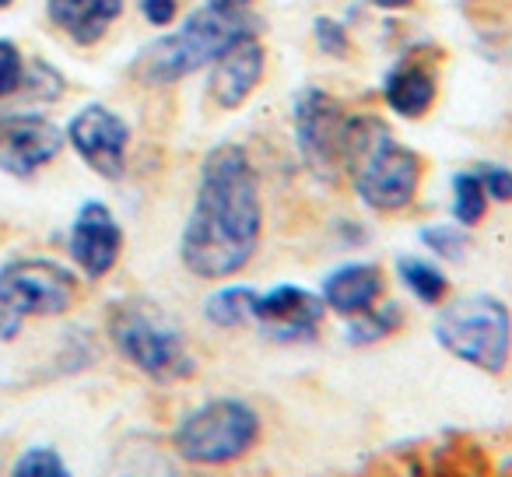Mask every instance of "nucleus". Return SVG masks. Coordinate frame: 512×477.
Masks as SVG:
<instances>
[{
	"mask_svg": "<svg viewBox=\"0 0 512 477\" xmlns=\"http://www.w3.org/2000/svg\"><path fill=\"white\" fill-rule=\"evenodd\" d=\"M264 235L260 172L242 144L221 141L204 155L197 193L179 235V260L200 281H228L246 271Z\"/></svg>",
	"mask_w": 512,
	"mask_h": 477,
	"instance_id": "1",
	"label": "nucleus"
},
{
	"mask_svg": "<svg viewBox=\"0 0 512 477\" xmlns=\"http://www.w3.org/2000/svg\"><path fill=\"white\" fill-rule=\"evenodd\" d=\"M246 36H260V22L249 11H214L197 8L165 36L148 43L130 60V78L144 88H169L207 71L228 46Z\"/></svg>",
	"mask_w": 512,
	"mask_h": 477,
	"instance_id": "2",
	"label": "nucleus"
},
{
	"mask_svg": "<svg viewBox=\"0 0 512 477\" xmlns=\"http://www.w3.org/2000/svg\"><path fill=\"white\" fill-rule=\"evenodd\" d=\"M344 176L351 179V190L369 211L400 214L418 200L425 162L418 151L397 141L379 116L351 113Z\"/></svg>",
	"mask_w": 512,
	"mask_h": 477,
	"instance_id": "3",
	"label": "nucleus"
},
{
	"mask_svg": "<svg viewBox=\"0 0 512 477\" xmlns=\"http://www.w3.org/2000/svg\"><path fill=\"white\" fill-rule=\"evenodd\" d=\"M106 334L116 355L151 383L169 386L197 376V358L183 327L158 302L141 295L116 299L106 313Z\"/></svg>",
	"mask_w": 512,
	"mask_h": 477,
	"instance_id": "4",
	"label": "nucleus"
},
{
	"mask_svg": "<svg viewBox=\"0 0 512 477\" xmlns=\"http://www.w3.org/2000/svg\"><path fill=\"white\" fill-rule=\"evenodd\" d=\"M432 337L446 355L484 376H502L512 362V313L498 295L474 292L442 302Z\"/></svg>",
	"mask_w": 512,
	"mask_h": 477,
	"instance_id": "5",
	"label": "nucleus"
},
{
	"mask_svg": "<svg viewBox=\"0 0 512 477\" xmlns=\"http://www.w3.org/2000/svg\"><path fill=\"white\" fill-rule=\"evenodd\" d=\"M81 278L50 257H11L0 264V344H15L29 320H60L78 306Z\"/></svg>",
	"mask_w": 512,
	"mask_h": 477,
	"instance_id": "6",
	"label": "nucleus"
},
{
	"mask_svg": "<svg viewBox=\"0 0 512 477\" xmlns=\"http://www.w3.org/2000/svg\"><path fill=\"white\" fill-rule=\"evenodd\" d=\"M264 421L253 404L239 397H214L197 404L176 421L169 442L172 453L193 467H228L253 453Z\"/></svg>",
	"mask_w": 512,
	"mask_h": 477,
	"instance_id": "7",
	"label": "nucleus"
},
{
	"mask_svg": "<svg viewBox=\"0 0 512 477\" xmlns=\"http://www.w3.org/2000/svg\"><path fill=\"white\" fill-rule=\"evenodd\" d=\"M351 113L327 88H302L292 99V134L299 158L320 183H337L344 176Z\"/></svg>",
	"mask_w": 512,
	"mask_h": 477,
	"instance_id": "8",
	"label": "nucleus"
},
{
	"mask_svg": "<svg viewBox=\"0 0 512 477\" xmlns=\"http://www.w3.org/2000/svg\"><path fill=\"white\" fill-rule=\"evenodd\" d=\"M64 137H67V148L99 179L120 183L127 176L134 130H130V123L113 106H106V102H85L64 123Z\"/></svg>",
	"mask_w": 512,
	"mask_h": 477,
	"instance_id": "9",
	"label": "nucleus"
},
{
	"mask_svg": "<svg viewBox=\"0 0 512 477\" xmlns=\"http://www.w3.org/2000/svg\"><path fill=\"white\" fill-rule=\"evenodd\" d=\"M67 148L64 127L43 109H4L0 113V172L29 183L50 169Z\"/></svg>",
	"mask_w": 512,
	"mask_h": 477,
	"instance_id": "10",
	"label": "nucleus"
},
{
	"mask_svg": "<svg viewBox=\"0 0 512 477\" xmlns=\"http://www.w3.org/2000/svg\"><path fill=\"white\" fill-rule=\"evenodd\" d=\"M123 243H127V235L106 200L92 197L74 211L71 228H67V257H71L78 278L92 281V285L106 281L120 264Z\"/></svg>",
	"mask_w": 512,
	"mask_h": 477,
	"instance_id": "11",
	"label": "nucleus"
},
{
	"mask_svg": "<svg viewBox=\"0 0 512 477\" xmlns=\"http://www.w3.org/2000/svg\"><path fill=\"white\" fill-rule=\"evenodd\" d=\"M327 320L320 292H309L302 285H274L267 292H256L253 323L260 334L278 344H302L313 341Z\"/></svg>",
	"mask_w": 512,
	"mask_h": 477,
	"instance_id": "12",
	"label": "nucleus"
},
{
	"mask_svg": "<svg viewBox=\"0 0 512 477\" xmlns=\"http://www.w3.org/2000/svg\"><path fill=\"white\" fill-rule=\"evenodd\" d=\"M267 74V50L260 36H246L235 46H228L211 67H207V99L218 109L232 113L242 109L253 92L264 85Z\"/></svg>",
	"mask_w": 512,
	"mask_h": 477,
	"instance_id": "13",
	"label": "nucleus"
},
{
	"mask_svg": "<svg viewBox=\"0 0 512 477\" xmlns=\"http://www.w3.org/2000/svg\"><path fill=\"white\" fill-rule=\"evenodd\" d=\"M127 11V0H43V15L53 32L78 50H92L113 32Z\"/></svg>",
	"mask_w": 512,
	"mask_h": 477,
	"instance_id": "14",
	"label": "nucleus"
},
{
	"mask_svg": "<svg viewBox=\"0 0 512 477\" xmlns=\"http://www.w3.org/2000/svg\"><path fill=\"white\" fill-rule=\"evenodd\" d=\"M383 295H386L383 271L376 264H365V260H348V264L334 267L320 285V299L327 306V313H337L344 320H351V316L383 302Z\"/></svg>",
	"mask_w": 512,
	"mask_h": 477,
	"instance_id": "15",
	"label": "nucleus"
},
{
	"mask_svg": "<svg viewBox=\"0 0 512 477\" xmlns=\"http://www.w3.org/2000/svg\"><path fill=\"white\" fill-rule=\"evenodd\" d=\"M435 99H439V78H435V71L421 57L397 60L386 71L383 102L400 120H421L425 113H432Z\"/></svg>",
	"mask_w": 512,
	"mask_h": 477,
	"instance_id": "16",
	"label": "nucleus"
},
{
	"mask_svg": "<svg viewBox=\"0 0 512 477\" xmlns=\"http://www.w3.org/2000/svg\"><path fill=\"white\" fill-rule=\"evenodd\" d=\"M407 316H404V306L400 302H376L372 309H365V313L351 316L348 327H344V341L351 344V348H372V344H383L386 337H393L397 330H404Z\"/></svg>",
	"mask_w": 512,
	"mask_h": 477,
	"instance_id": "17",
	"label": "nucleus"
},
{
	"mask_svg": "<svg viewBox=\"0 0 512 477\" xmlns=\"http://www.w3.org/2000/svg\"><path fill=\"white\" fill-rule=\"evenodd\" d=\"M102 477H176V470L155 442L127 439L106 463Z\"/></svg>",
	"mask_w": 512,
	"mask_h": 477,
	"instance_id": "18",
	"label": "nucleus"
},
{
	"mask_svg": "<svg viewBox=\"0 0 512 477\" xmlns=\"http://www.w3.org/2000/svg\"><path fill=\"white\" fill-rule=\"evenodd\" d=\"M397 278L407 288V295L421 306H442L449 299V278L435 260L397 257Z\"/></svg>",
	"mask_w": 512,
	"mask_h": 477,
	"instance_id": "19",
	"label": "nucleus"
},
{
	"mask_svg": "<svg viewBox=\"0 0 512 477\" xmlns=\"http://www.w3.org/2000/svg\"><path fill=\"white\" fill-rule=\"evenodd\" d=\"M253 302H256L253 285H218L204 299V320L214 323L218 330L246 327V323H253Z\"/></svg>",
	"mask_w": 512,
	"mask_h": 477,
	"instance_id": "20",
	"label": "nucleus"
},
{
	"mask_svg": "<svg viewBox=\"0 0 512 477\" xmlns=\"http://www.w3.org/2000/svg\"><path fill=\"white\" fill-rule=\"evenodd\" d=\"M449 190H453V200H449V214H453L456 225L463 228H477L484 221V214H488V193H484L481 186V176H477L474 169H463L453 176V183H449Z\"/></svg>",
	"mask_w": 512,
	"mask_h": 477,
	"instance_id": "21",
	"label": "nucleus"
},
{
	"mask_svg": "<svg viewBox=\"0 0 512 477\" xmlns=\"http://www.w3.org/2000/svg\"><path fill=\"white\" fill-rule=\"evenodd\" d=\"M67 95V78L57 64L43 57H32L29 67H25V85H22V95L18 99L25 106H53Z\"/></svg>",
	"mask_w": 512,
	"mask_h": 477,
	"instance_id": "22",
	"label": "nucleus"
},
{
	"mask_svg": "<svg viewBox=\"0 0 512 477\" xmlns=\"http://www.w3.org/2000/svg\"><path fill=\"white\" fill-rule=\"evenodd\" d=\"M418 239L435 260H446V264H460L470 253V235L456 221H435V225H421Z\"/></svg>",
	"mask_w": 512,
	"mask_h": 477,
	"instance_id": "23",
	"label": "nucleus"
},
{
	"mask_svg": "<svg viewBox=\"0 0 512 477\" xmlns=\"http://www.w3.org/2000/svg\"><path fill=\"white\" fill-rule=\"evenodd\" d=\"M8 477H71V467L53 446H29L15 456Z\"/></svg>",
	"mask_w": 512,
	"mask_h": 477,
	"instance_id": "24",
	"label": "nucleus"
},
{
	"mask_svg": "<svg viewBox=\"0 0 512 477\" xmlns=\"http://www.w3.org/2000/svg\"><path fill=\"white\" fill-rule=\"evenodd\" d=\"M25 67H29V57H25L22 46L11 36H0V102H11L22 95Z\"/></svg>",
	"mask_w": 512,
	"mask_h": 477,
	"instance_id": "25",
	"label": "nucleus"
},
{
	"mask_svg": "<svg viewBox=\"0 0 512 477\" xmlns=\"http://www.w3.org/2000/svg\"><path fill=\"white\" fill-rule=\"evenodd\" d=\"M313 39H316V50L330 60H348L351 57V36H348V25L337 22L330 15H320L313 22Z\"/></svg>",
	"mask_w": 512,
	"mask_h": 477,
	"instance_id": "26",
	"label": "nucleus"
},
{
	"mask_svg": "<svg viewBox=\"0 0 512 477\" xmlns=\"http://www.w3.org/2000/svg\"><path fill=\"white\" fill-rule=\"evenodd\" d=\"M477 176H481V186L488 193V200L495 204H509L512 200V169L502 162H481L477 165Z\"/></svg>",
	"mask_w": 512,
	"mask_h": 477,
	"instance_id": "27",
	"label": "nucleus"
},
{
	"mask_svg": "<svg viewBox=\"0 0 512 477\" xmlns=\"http://www.w3.org/2000/svg\"><path fill=\"white\" fill-rule=\"evenodd\" d=\"M137 11L151 29H169L179 15V0H137Z\"/></svg>",
	"mask_w": 512,
	"mask_h": 477,
	"instance_id": "28",
	"label": "nucleus"
},
{
	"mask_svg": "<svg viewBox=\"0 0 512 477\" xmlns=\"http://www.w3.org/2000/svg\"><path fill=\"white\" fill-rule=\"evenodd\" d=\"M207 8H214V11H249V4L253 0H204Z\"/></svg>",
	"mask_w": 512,
	"mask_h": 477,
	"instance_id": "29",
	"label": "nucleus"
},
{
	"mask_svg": "<svg viewBox=\"0 0 512 477\" xmlns=\"http://www.w3.org/2000/svg\"><path fill=\"white\" fill-rule=\"evenodd\" d=\"M376 11H407L414 4V0H369Z\"/></svg>",
	"mask_w": 512,
	"mask_h": 477,
	"instance_id": "30",
	"label": "nucleus"
},
{
	"mask_svg": "<svg viewBox=\"0 0 512 477\" xmlns=\"http://www.w3.org/2000/svg\"><path fill=\"white\" fill-rule=\"evenodd\" d=\"M15 4H18V0H0V15H8V11L15 8Z\"/></svg>",
	"mask_w": 512,
	"mask_h": 477,
	"instance_id": "31",
	"label": "nucleus"
}]
</instances>
